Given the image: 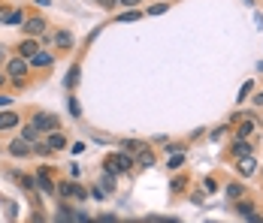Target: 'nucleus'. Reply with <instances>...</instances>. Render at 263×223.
Segmentation results:
<instances>
[{
	"label": "nucleus",
	"instance_id": "f257e3e1",
	"mask_svg": "<svg viewBox=\"0 0 263 223\" xmlns=\"http://www.w3.org/2000/svg\"><path fill=\"white\" fill-rule=\"evenodd\" d=\"M103 172H109V175H127V172H133L130 154H124V151H112V154H106V157H103Z\"/></svg>",
	"mask_w": 263,
	"mask_h": 223
},
{
	"label": "nucleus",
	"instance_id": "f03ea898",
	"mask_svg": "<svg viewBox=\"0 0 263 223\" xmlns=\"http://www.w3.org/2000/svg\"><path fill=\"white\" fill-rule=\"evenodd\" d=\"M30 124L36 127L40 133H58L61 130V121H58V115H49V112H33V118H30Z\"/></svg>",
	"mask_w": 263,
	"mask_h": 223
},
{
	"label": "nucleus",
	"instance_id": "7ed1b4c3",
	"mask_svg": "<svg viewBox=\"0 0 263 223\" xmlns=\"http://www.w3.org/2000/svg\"><path fill=\"white\" fill-rule=\"evenodd\" d=\"M25 36H30V39H36V36H46V30H49V22L43 18V15H30V18H25Z\"/></svg>",
	"mask_w": 263,
	"mask_h": 223
},
{
	"label": "nucleus",
	"instance_id": "20e7f679",
	"mask_svg": "<svg viewBox=\"0 0 263 223\" xmlns=\"http://www.w3.org/2000/svg\"><path fill=\"white\" fill-rule=\"evenodd\" d=\"M27 67H30V64H27L25 57H18V54H15V57H9V60H6V75H9L12 82L27 78Z\"/></svg>",
	"mask_w": 263,
	"mask_h": 223
},
{
	"label": "nucleus",
	"instance_id": "39448f33",
	"mask_svg": "<svg viewBox=\"0 0 263 223\" xmlns=\"http://www.w3.org/2000/svg\"><path fill=\"white\" fill-rule=\"evenodd\" d=\"M15 51H18V57H25V60H30L36 51H40V39H30V36H22V43L15 46Z\"/></svg>",
	"mask_w": 263,
	"mask_h": 223
},
{
	"label": "nucleus",
	"instance_id": "423d86ee",
	"mask_svg": "<svg viewBox=\"0 0 263 223\" xmlns=\"http://www.w3.org/2000/svg\"><path fill=\"white\" fill-rule=\"evenodd\" d=\"M6 151H9L12 157H18V160H22V157H27V154H33V145H30V142H25V139L18 136V139H12V142L6 145Z\"/></svg>",
	"mask_w": 263,
	"mask_h": 223
},
{
	"label": "nucleus",
	"instance_id": "0eeeda50",
	"mask_svg": "<svg viewBox=\"0 0 263 223\" xmlns=\"http://www.w3.org/2000/svg\"><path fill=\"white\" fill-rule=\"evenodd\" d=\"M33 184H36V187H40V190H43L46 196H52L54 190H58V187H54V181L49 178V172H46V169H40V172H33Z\"/></svg>",
	"mask_w": 263,
	"mask_h": 223
},
{
	"label": "nucleus",
	"instance_id": "6e6552de",
	"mask_svg": "<svg viewBox=\"0 0 263 223\" xmlns=\"http://www.w3.org/2000/svg\"><path fill=\"white\" fill-rule=\"evenodd\" d=\"M236 172L242 175V178H248V175L257 172V160H254V154H248V157H239V160H236Z\"/></svg>",
	"mask_w": 263,
	"mask_h": 223
},
{
	"label": "nucleus",
	"instance_id": "1a4fd4ad",
	"mask_svg": "<svg viewBox=\"0 0 263 223\" xmlns=\"http://www.w3.org/2000/svg\"><path fill=\"white\" fill-rule=\"evenodd\" d=\"M27 64H33L36 70H46V67H52V64H54V54H52V51H46V49H40L30 60H27Z\"/></svg>",
	"mask_w": 263,
	"mask_h": 223
},
{
	"label": "nucleus",
	"instance_id": "9d476101",
	"mask_svg": "<svg viewBox=\"0 0 263 223\" xmlns=\"http://www.w3.org/2000/svg\"><path fill=\"white\" fill-rule=\"evenodd\" d=\"M230 154H233V157H248V154H254V148H251V142H248V139H233V142H230Z\"/></svg>",
	"mask_w": 263,
	"mask_h": 223
},
{
	"label": "nucleus",
	"instance_id": "9b49d317",
	"mask_svg": "<svg viewBox=\"0 0 263 223\" xmlns=\"http://www.w3.org/2000/svg\"><path fill=\"white\" fill-rule=\"evenodd\" d=\"M46 148L49 151H61V148H67V136L58 130V133H49L46 136Z\"/></svg>",
	"mask_w": 263,
	"mask_h": 223
},
{
	"label": "nucleus",
	"instance_id": "f8f14e48",
	"mask_svg": "<svg viewBox=\"0 0 263 223\" xmlns=\"http://www.w3.org/2000/svg\"><path fill=\"white\" fill-rule=\"evenodd\" d=\"M118 148L124 151V154H139V151L145 148V142H139V139H121Z\"/></svg>",
	"mask_w": 263,
	"mask_h": 223
},
{
	"label": "nucleus",
	"instance_id": "ddd939ff",
	"mask_svg": "<svg viewBox=\"0 0 263 223\" xmlns=\"http://www.w3.org/2000/svg\"><path fill=\"white\" fill-rule=\"evenodd\" d=\"M18 121H22V118H18L15 112H0V133H3V130H12V127H18Z\"/></svg>",
	"mask_w": 263,
	"mask_h": 223
},
{
	"label": "nucleus",
	"instance_id": "4468645a",
	"mask_svg": "<svg viewBox=\"0 0 263 223\" xmlns=\"http://www.w3.org/2000/svg\"><path fill=\"white\" fill-rule=\"evenodd\" d=\"M54 46L58 49H73V33L70 30H58L54 33Z\"/></svg>",
	"mask_w": 263,
	"mask_h": 223
},
{
	"label": "nucleus",
	"instance_id": "2eb2a0df",
	"mask_svg": "<svg viewBox=\"0 0 263 223\" xmlns=\"http://www.w3.org/2000/svg\"><path fill=\"white\" fill-rule=\"evenodd\" d=\"M136 163H139L142 169H148V166H155V154H152V148H148V145H145V148H142L139 154H136Z\"/></svg>",
	"mask_w": 263,
	"mask_h": 223
},
{
	"label": "nucleus",
	"instance_id": "dca6fc26",
	"mask_svg": "<svg viewBox=\"0 0 263 223\" xmlns=\"http://www.w3.org/2000/svg\"><path fill=\"white\" fill-rule=\"evenodd\" d=\"M22 139L30 142V145H36V142H40V130H36L33 124H25V127H22Z\"/></svg>",
	"mask_w": 263,
	"mask_h": 223
},
{
	"label": "nucleus",
	"instance_id": "f3484780",
	"mask_svg": "<svg viewBox=\"0 0 263 223\" xmlns=\"http://www.w3.org/2000/svg\"><path fill=\"white\" fill-rule=\"evenodd\" d=\"M3 25H25V9H22V6H18V9H9Z\"/></svg>",
	"mask_w": 263,
	"mask_h": 223
},
{
	"label": "nucleus",
	"instance_id": "a211bd4d",
	"mask_svg": "<svg viewBox=\"0 0 263 223\" xmlns=\"http://www.w3.org/2000/svg\"><path fill=\"white\" fill-rule=\"evenodd\" d=\"M139 18H142V12H139V9H127V12H121V15H118V22H124V25L139 22Z\"/></svg>",
	"mask_w": 263,
	"mask_h": 223
},
{
	"label": "nucleus",
	"instance_id": "6ab92c4d",
	"mask_svg": "<svg viewBox=\"0 0 263 223\" xmlns=\"http://www.w3.org/2000/svg\"><path fill=\"white\" fill-rule=\"evenodd\" d=\"M184 184H187V178H184V175H176V178L170 181V193H182Z\"/></svg>",
	"mask_w": 263,
	"mask_h": 223
},
{
	"label": "nucleus",
	"instance_id": "aec40b11",
	"mask_svg": "<svg viewBox=\"0 0 263 223\" xmlns=\"http://www.w3.org/2000/svg\"><path fill=\"white\" fill-rule=\"evenodd\" d=\"M58 193H61V199H73V181H64L58 187Z\"/></svg>",
	"mask_w": 263,
	"mask_h": 223
},
{
	"label": "nucleus",
	"instance_id": "412c9836",
	"mask_svg": "<svg viewBox=\"0 0 263 223\" xmlns=\"http://www.w3.org/2000/svg\"><path fill=\"white\" fill-rule=\"evenodd\" d=\"M166 9H170V3L158 0V3H152V6H148V15H160V12H166Z\"/></svg>",
	"mask_w": 263,
	"mask_h": 223
},
{
	"label": "nucleus",
	"instance_id": "4be33fe9",
	"mask_svg": "<svg viewBox=\"0 0 263 223\" xmlns=\"http://www.w3.org/2000/svg\"><path fill=\"white\" fill-rule=\"evenodd\" d=\"M227 196H230V199H239V196H242V184H239V181L227 184Z\"/></svg>",
	"mask_w": 263,
	"mask_h": 223
},
{
	"label": "nucleus",
	"instance_id": "5701e85b",
	"mask_svg": "<svg viewBox=\"0 0 263 223\" xmlns=\"http://www.w3.org/2000/svg\"><path fill=\"white\" fill-rule=\"evenodd\" d=\"M182 163H184V154H173V157H166V166H170V169H179Z\"/></svg>",
	"mask_w": 263,
	"mask_h": 223
},
{
	"label": "nucleus",
	"instance_id": "b1692460",
	"mask_svg": "<svg viewBox=\"0 0 263 223\" xmlns=\"http://www.w3.org/2000/svg\"><path fill=\"white\" fill-rule=\"evenodd\" d=\"M103 190H115V175H109V172H103Z\"/></svg>",
	"mask_w": 263,
	"mask_h": 223
},
{
	"label": "nucleus",
	"instance_id": "393cba45",
	"mask_svg": "<svg viewBox=\"0 0 263 223\" xmlns=\"http://www.w3.org/2000/svg\"><path fill=\"white\" fill-rule=\"evenodd\" d=\"M73 199H76V202L88 199V190H85V187H79V184H73Z\"/></svg>",
	"mask_w": 263,
	"mask_h": 223
},
{
	"label": "nucleus",
	"instance_id": "a878e982",
	"mask_svg": "<svg viewBox=\"0 0 263 223\" xmlns=\"http://www.w3.org/2000/svg\"><path fill=\"white\" fill-rule=\"evenodd\" d=\"M251 88H254V82H245V85H242V91H239V103H242V99H245V97H248V94H251Z\"/></svg>",
	"mask_w": 263,
	"mask_h": 223
},
{
	"label": "nucleus",
	"instance_id": "bb28decb",
	"mask_svg": "<svg viewBox=\"0 0 263 223\" xmlns=\"http://www.w3.org/2000/svg\"><path fill=\"white\" fill-rule=\"evenodd\" d=\"M88 196H91V199H97V202H100V199L106 196V190H103V187H91V190H88Z\"/></svg>",
	"mask_w": 263,
	"mask_h": 223
},
{
	"label": "nucleus",
	"instance_id": "cd10ccee",
	"mask_svg": "<svg viewBox=\"0 0 263 223\" xmlns=\"http://www.w3.org/2000/svg\"><path fill=\"white\" fill-rule=\"evenodd\" d=\"M76 75H79V67H73V70H70V73H67V85H70V88H73V85H76V82H79V78H76Z\"/></svg>",
	"mask_w": 263,
	"mask_h": 223
},
{
	"label": "nucleus",
	"instance_id": "c85d7f7f",
	"mask_svg": "<svg viewBox=\"0 0 263 223\" xmlns=\"http://www.w3.org/2000/svg\"><path fill=\"white\" fill-rule=\"evenodd\" d=\"M203 190H218V181H215V178H206V181H203Z\"/></svg>",
	"mask_w": 263,
	"mask_h": 223
},
{
	"label": "nucleus",
	"instance_id": "c756f323",
	"mask_svg": "<svg viewBox=\"0 0 263 223\" xmlns=\"http://www.w3.org/2000/svg\"><path fill=\"white\" fill-rule=\"evenodd\" d=\"M67 109H70V115H73V118H79V103H76V99H70V106H67Z\"/></svg>",
	"mask_w": 263,
	"mask_h": 223
},
{
	"label": "nucleus",
	"instance_id": "7c9ffc66",
	"mask_svg": "<svg viewBox=\"0 0 263 223\" xmlns=\"http://www.w3.org/2000/svg\"><path fill=\"white\" fill-rule=\"evenodd\" d=\"M6 214H9V220H15V214H18V208H15V202H9V205H6Z\"/></svg>",
	"mask_w": 263,
	"mask_h": 223
},
{
	"label": "nucleus",
	"instance_id": "2f4dec72",
	"mask_svg": "<svg viewBox=\"0 0 263 223\" xmlns=\"http://www.w3.org/2000/svg\"><path fill=\"white\" fill-rule=\"evenodd\" d=\"M245 220L248 223H263V217L257 214V211H251V214H245Z\"/></svg>",
	"mask_w": 263,
	"mask_h": 223
},
{
	"label": "nucleus",
	"instance_id": "473e14b6",
	"mask_svg": "<svg viewBox=\"0 0 263 223\" xmlns=\"http://www.w3.org/2000/svg\"><path fill=\"white\" fill-rule=\"evenodd\" d=\"M166 154H184V145H166Z\"/></svg>",
	"mask_w": 263,
	"mask_h": 223
},
{
	"label": "nucleus",
	"instance_id": "72a5a7b5",
	"mask_svg": "<svg viewBox=\"0 0 263 223\" xmlns=\"http://www.w3.org/2000/svg\"><path fill=\"white\" fill-rule=\"evenodd\" d=\"M100 6H103V9H115V6H118V0H100Z\"/></svg>",
	"mask_w": 263,
	"mask_h": 223
},
{
	"label": "nucleus",
	"instance_id": "f704fd0d",
	"mask_svg": "<svg viewBox=\"0 0 263 223\" xmlns=\"http://www.w3.org/2000/svg\"><path fill=\"white\" fill-rule=\"evenodd\" d=\"M9 103H12V97H9V94H0V109H6Z\"/></svg>",
	"mask_w": 263,
	"mask_h": 223
},
{
	"label": "nucleus",
	"instance_id": "c9c22d12",
	"mask_svg": "<svg viewBox=\"0 0 263 223\" xmlns=\"http://www.w3.org/2000/svg\"><path fill=\"white\" fill-rule=\"evenodd\" d=\"M142 0H118V6H139Z\"/></svg>",
	"mask_w": 263,
	"mask_h": 223
},
{
	"label": "nucleus",
	"instance_id": "e433bc0d",
	"mask_svg": "<svg viewBox=\"0 0 263 223\" xmlns=\"http://www.w3.org/2000/svg\"><path fill=\"white\" fill-rule=\"evenodd\" d=\"M70 151H73V154H82V151H85V142H73V148Z\"/></svg>",
	"mask_w": 263,
	"mask_h": 223
},
{
	"label": "nucleus",
	"instance_id": "4c0bfd02",
	"mask_svg": "<svg viewBox=\"0 0 263 223\" xmlns=\"http://www.w3.org/2000/svg\"><path fill=\"white\" fill-rule=\"evenodd\" d=\"M251 103H254V106H263V91H257V94L251 97Z\"/></svg>",
	"mask_w": 263,
	"mask_h": 223
},
{
	"label": "nucleus",
	"instance_id": "58836bf2",
	"mask_svg": "<svg viewBox=\"0 0 263 223\" xmlns=\"http://www.w3.org/2000/svg\"><path fill=\"white\" fill-rule=\"evenodd\" d=\"M30 223H46V217H43V214H40V211H36V214H33V217H30Z\"/></svg>",
	"mask_w": 263,
	"mask_h": 223
},
{
	"label": "nucleus",
	"instance_id": "ea45409f",
	"mask_svg": "<svg viewBox=\"0 0 263 223\" xmlns=\"http://www.w3.org/2000/svg\"><path fill=\"white\" fill-rule=\"evenodd\" d=\"M6 57H9V51H6V46H0V64H3Z\"/></svg>",
	"mask_w": 263,
	"mask_h": 223
},
{
	"label": "nucleus",
	"instance_id": "a19ab883",
	"mask_svg": "<svg viewBox=\"0 0 263 223\" xmlns=\"http://www.w3.org/2000/svg\"><path fill=\"white\" fill-rule=\"evenodd\" d=\"M6 82H9V75H6V73H3V70H0V88H3Z\"/></svg>",
	"mask_w": 263,
	"mask_h": 223
},
{
	"label": "nucleus",
	"instance_id": "79ce46f5",
	"mask_svg": "<svg viewBox=\"0 0 263 223\" xmlns=\"http://www.w3.org/2000/svg\"><path fill=\"white\" fill-rule=\"evenodd\" d=\"M257 172H260V175H263V166H257Z\"/></svg>",
	"mask_w": 263,
	"mask_h": 223
},
{
	"label": "nucleus",
	"instance_id": "37998d69",
	"mask_svg": "<svg viewBox=\"0 0 263 223\" xmlns=\"http://www.w3.org/2000/svg\"><path fill=\"white\" fill-rule=\"evenodd\" d=\"M245 3H251V6H254V0H245Z\"/></svg>",
	"mask_w": 263,
	"mask_h": 223
},
{
	"label": "nucleus",
	"instance_id": "c03bdc74",
	"mask_svg": "<svg viewBox=\"0 0 263 223\" xmlns=\"http://www.w3.org/2000/svg\"><path fill=\"white\" fill-rule=\"evenodd\" d=\"M260 70H263V64H260Z\"/></svg>",
	"mask_w": 263,
	"mask_h": 223
}]
</instances>
